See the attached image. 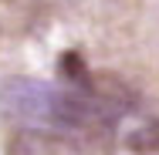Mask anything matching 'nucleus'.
Returning a JSON list of instances; mask_svg holds the SVG:
<instances>
[{"label":"nucleus","mask_w":159,"mask_h":155,"mask_svg":"<svg viewBox=\"0 0 159 155\" xmlns=\"http://www.w3.org/2000/svg\"><path fill=\"white\" fill-rule=\"evenodd\" d=\"M58 84L34 81V78H10L0 88V108L14 122L54 128V111H58Z\"/></svg>","instance_id":"nucleus-1"},{"label":"nucleus","mask_w":159,"mask_h":155,"mask_svg":"<svg viewBox=\"0 0 159 155\" xmlns=\"http://www.w3.org/2000/svg\"><path fill=\"white\" fill-rule=\"evenodd\" d=\"M88 145L81 138H75L71 131H61V128H24L17 135L7 138V152L10 155H75L85 152Z\"/></svg>","instance_id":"nucleus-2"},{"label":"nucleus","mask_w":159,"mask_h":155,"mask_svg":"<svg viewBox=\"0 0 159 155\" xmlns=\"http://www.w3.org/2000/svg\"><path fill=\"white\" fill-rule=\"evenodd\" d=\"M125 149L129 152H142V155L159 152V118L139 125V128H132V131L125 135Z\"/></svg>","instance_id":"nucleus-3"}]
</instances>
